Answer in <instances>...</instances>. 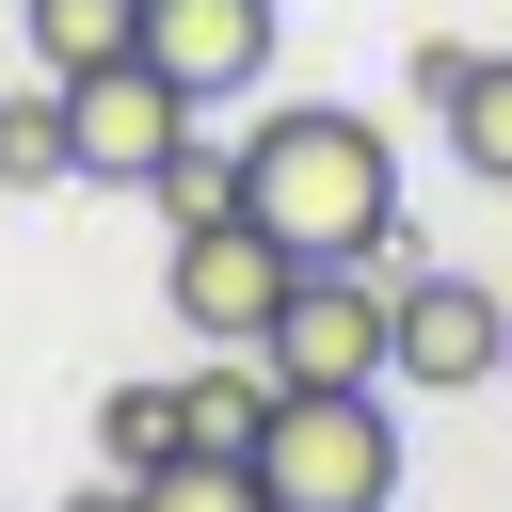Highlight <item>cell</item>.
<instances>
[{
    "instance_id": "6da1fadb",
    "label": "cell",
    "mask_w": 512,
    "mask_h": 512,
    "mask_svg": "<svg viewBox=\"0 0 512 512\" xmlns=\"http://www.w3.org/2000/svg\"><path fill=\"white\" fill-rule=\"evenodd\" d=\"M240 208L272 224V256H416V224H400V144H384L352 96H288V112L240 144Z\"/></svg>"
},
{
    "instance_id": "7a4b0ae2",
    "label": "cell",
    "mask_w": 512,
    "mask_h": 512,
    "mask_svg": "<svg viewBox=\"0 0 512 512\" xmlns=\"http://www.w3.org/2000/svg\"><path fill=\"white\" fill-rule=\"evenodd\" d=\"M240 464H256L272 512H384L400 496V400L384 384H272Z\"/></svg>"
},
{
    "instance_id": "3957f363",
    "label": "cell",
    "mask_w": 512,
    "mask_h": 512,
    "mask_svg": "<svg viewBox=\"0 0 512 512\" xmlns=\"http://www.w3.org/2000/svg\"><path fill=\"white\" fill-rule=\"evenodd\" d=\"M384 320H400L384 256H288L256 368H272V384H384Z\"/></svg>"
},
{
    "instance_id": "277c9868",
    "label": "cell",
    "mask_w": 512,
    "mask_h": 512,
    "mask_svg": "<svg viewBox=\"0 0 512 512\" xmlns=\"http://www.w3.org/2000/svg\"><path fill=\"white\" fill-rule=\"evenodd\" d=\"M384 288H400V320H384V384H416V400H464V384H496V352H512V304H496L480 272H416V256H384Z\"/></svg>"
},
{
    "instance_id": "5b68a950",
    "label": "cell",
    "mask_w": 512,
    "mask_h": 512,
    "mask_svg": "<svg viewBox=\"0 0 512 512\" xmlns=\"http://www.w3.org/2000/svg\"><path fill=\"white\" fill-rule=\"evenodd\" d=\"M176 128H192V96H176L144 48H112V64H80V80H64V144H80V192H144Z\"/></svg>"
},
{
    "instance_id": "8992f818",
    "label": "cell",
    "mask_w": 512,
    "mask_h": 512,
    "mask_svg": "<svg viewBox=\"0 0 512 512\" xmlns=\"http://www.w3.org/2000/svg\"><path fill=\"white\" fill-rule=\"evenodd\" d=\"M176 320L208 336V352H256L272 336V288H288V256H272V224L256 208H208V224H176Z\"/></svg>"
},
{
    "instance_id": "52a82bcc",
    "label": "cell",
    "mask_w": 512,
    "mask_h": 512,
    "mask_svg": "<svg viewBox=\"0 0 512 512\" xmlns=\"http://www.w3.org/2000/svg\"><path fill=\"white\" fill-rule=\"evenodd\" d=\"M128 48H144L192 112H224V96H256V80H272V0H144V16H128Z\"/></svg>"
},
{
    "instance_id": "ba28073f",
    "label": "cell",
    "mask_w": 512,
    "mask_h": 512,
    "mask_svg": "<svg viewBox=\"0 0 512 512\" xmlns=\"http://www.w3.org/2000/svg\"><path fill=\"white\" fill-rule=\"evenodd\" d=\"M432 128H448V160H464V176H496V192H512V48H464V80L432 96Z\"/></svg>"
},
{
    "instance_id": "9c48e42d",
    "label": "cell",
    "mask_w": 512,
    "mask_h": 512,
    "mask_svg": "<svg viewBox=\"0 0 512 512\" xmlns=\"http://www.w3.org/2000/svg\"><path fill=\"white\" fill-rule=\"evenodd\" d=\"M256 416H272V368H256V352H208V368L176 384V432H192V448H256Z\"/></svg>"
},
{
    "instance_id": "30bf717a",
    "label": "cell",
    "mask_w": 512,
    "mask_h": 512,
    "mask_svg": "<svg viewBox=\"0 0 512 512\" xmlns=\"http://www.w3.org/2000/svg\"><path fill=\"white\" fill-rule=\"evenodd\" d=\"M0 192H80V144H64V80H48V96H0Z\"/></svg>"
},
{
    "instance_id": "8fae6325",
    "label": "cell",
    "mask_w": 512,
    "mask_h": 512,
    "mask_svg": "<svg viewBox=\"0 0 512 512\" xmlns=\"http://www.w3.org/2000/svg\"><path fill=\"white\" fill-rule=\"evenodd\" d=\"M128 16H144V0H16V32H32V64H48V80L112 64V48H128Z\"/></svg>"
},
{
    "instance_id": "7c38bea8",
    "label": "cell",
    "mask_w": 512,
    "mask_h": 512,
    "mask_svg": "<svg viewBox=\"0 0 512 512\" xmlns=\"http://www.w3.org/2000/svg\"><path fill=\"white\" fill-rule=\"evenodd\" d=\"M128 496H144V512H272V496H256V464H240V448H160V464H144V480H128Z\"/></svg>"
},
{
    "instance_id": "4fadbf2b",
    "label": "cell",
    "mask_w": 512,
    "mask_h": 512,
    "mask_svg": "<svg viewBox=\"0 0 512 512\" xmlns=\"http://www.w3.org/2000/svg\"><path fill=\"white\" fill-rule=\"evenodd\" d=\"M160 448H192V432H176V384H112V400H96V464L144 480Z\"/></svg>"
},
{
    "instance_id": "5bb4252c",
    "label": "cell",
    "mask_w": 512,
    "mask_h": 512,
    "mask_svg": "<svg viewBox=\"0 0 512 512\" xmlns=\"http://www.w3.org/2000/svg\"><path fill=\"white\" fill-rule=\"evenodd\" d=\"M144 192H160V224H208V208H240V144H192V128H176Z\"/></svg>"
},
{
    "instance_id": "9a60e30c",
    "label": "cell",
    "mask_w": 512,
    "mask_h": 512,
    "mask_svg": "<svg viewBox=\"0 0 512 512\" xmlns=\"http://www.w3.org/2000/svg\"><path fill=\"white\" fill-rule=\"evenodd\" d=\"M64 512H144V496H128V480H112V464H96V480H80V496H64Z\"/></svg>"
},
{
    "instance_id": "2e32d148",
    "label": "cell",
    "mask_w": 512,
    "mask_h": 512,
    "mask_svg": "<svg viewBox=\"0 0 512 512\" xmlns=\"http://www.w3.org/2000/svg\"><path fill=\"white\" fill-rule=\"evenodd\" d=\"M496 384H512V352H496Z\"/></svg>"
}]
</instances>
